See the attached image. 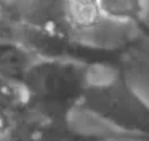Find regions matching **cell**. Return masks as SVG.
<instances>
[{
    "label": "cell",
    "mask_w": 149,
    "mask_h": 141,
    "mask_svg": "<svg viewBox=\"0 0 149 141\" xmlns=\"http://www.w3.org/2000/svg\"><path fill=\"white\" fill-rule=\"evenodd\" d=\"M69 127L104 138H149V104L117 64H96Z\"/></svg>",
    "instance_id": "obj_1"
},
{
    "label": "cell",
    "mask_w": 149,
    "mask_h": 141,
    "mask_svg": "<svg viewBox=\"0 0 149 141\" xmlns=\"http://www.w3.org/2000/svg\"><path fill=\"white\" fill-rule=\"evenodd\" d=\"M96 64L63 58H36L21 75L29 112L69 127Z\"/></svg>",
    "instance_id": "obj_2"
},
{
    "label": "cell",
    "mask_w": 149,
    "mask_h": 141,
    "mask_svg": "<svg viewBox=\"0 0 149 141\" xmlns=\"http://www.w3.org/2000/svg\"><path fill=\"white\" fill-rule=\"evenodd\" d=\"M117 67L125 80L149 104V15L139 34L117 56Z\"/></svg>",
    "instance_id": "obj_3"
},
{
    "label": "cell",
    "mask_w": 149,
    "mask_h": 141,
    "mask_svg": "<svg viewBox=\"0 0 149 141\" xmlns=\"http://www.w3.org/2000/svg\"><path fill=\"white\" fill-rule=\"evenodd\" d=\"M24 106L26 96L19 80L0 72V138L11 131Z\"/></svg>",
    "instance_id": "obj_4"
},
{
    "label": "cell",
    "mask_w": 149,
    "mask_h": 141,
    "mask_svg": "<svg viewBox=\"0 0 149 141\" xmlns=\"http://www.w3.org/2000/svg\"><path fill=\"white\" fill-rule=\"evenodd\" d=\"M103 15L119 24L141 27L149 15V0H98Z\"/></svg>",
    "instance_id": "obj_5"
},
{
    "label": "cell",
    "mask_w": 149,
    "mask_h": 141,
    "mask_svg": "<svg viewBox=\"0 0 149 141\" xmlns=\"http://www.w3.org/2000/svg\"><path fill=\"white\" fill-rule=\"evenodd\" d=\"M36 58L18 43L0 37V72L19 80Z\"/></svg>",
    "instance_id": "obj_6"
},
{
    "label": "cell",
    "mask_w": 149,
    "mask_h": 141,
    "mask_svg": "<svg viewBox=\"0 0 149 141\" xmlns=\"http://www.w3.org/2000/svg\"><path fill=\"white\" fill-rule=\"evenodd\" d=\"M63 141H111V140L100 136V135H93V133H87V131H79V130H74V128H69L66 131Z\"/></svg>",
    "instance_id": "obj_7"
},
{
    "label": "cell",
    "mask_w": 149,
    "mask_h": 141,
    "mask_svg": "<svg viewBox=\"0 0 149 141\" xmlns=\"http://www.w3.org/2000/svg\"><path fill=\"white\" fill-rule=\"evenodd\" d=\"M0 141H5V140H3V138H0Z\"/></svg>",
    "instance_id": "obj_8"
}]
</instances>
